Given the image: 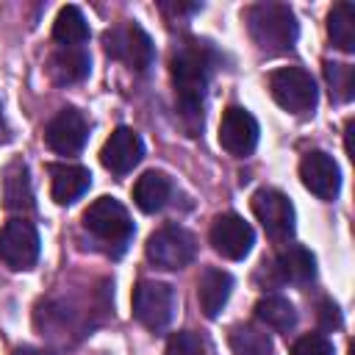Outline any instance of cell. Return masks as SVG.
<instances>
[{
  "instance_id": "6da1fadb",
  "label": "cell",
  "mask_w": 355,
  "mask_h": 355,
  "mask_svg": "<svg viewBox=\"0 0 355 355\" xmlns=\"http://www.w3.org/2000/svg\"><path fill=\"white\" fill-rule=\"evenodd\" d=\"M216 67V50L205 42H186L172 53V83H175V100L183 114V119L197 128L202 125V103Z\"/></svg>"
},
{
  "instance_id": "7a4b0ae2",
  "label": "cell",
  "mask_w": 355,
  "mask_h": 355,
  "mask_svg": "<svg viewBox=\"0 0 355 355\" xmlns=\"http://www.w3.org/2000/svg\"><path fill=\"white\" fill-rule=\"evenodd\" d=\"M247 31L255 47L266 55L288 53L300 36L294 11L286 3H255L247 8Z\"/></svg>"
},
{
  "instance_id": "3957f363",
  "label": "cell",
  "mask_w": 355,
  "mask_h": 355,
  "mask_svg": "<svg viewBox=\"0 0 355 355\" xmlns=\"http://www.w3.org/2000/svg\"><path fill=\"white\" fill-rule=\"evenodd\" d=\"M83 227L108 247V252L119 255L125 252L130 236H133V219L128 208L114 197H100L83 211Z\"/></svg>"
},
{
  "instance_id": "277c9868",
  "label": "cell",
  "mask_w": 355,
  "mask_h": 355,
  "mask_svg": "<svg viewBox=\"0 0 355 355\" xmlns=\"http://www.w3.org/2000/svg\"><path fill=\"white\" fill-rule=\"evenodd\" d=\"M269 92H272L275 103L280 108H286L288 114H311L319 100L316 83H313L311 72H305L302 67L275 69L269 75Z\"/></svg>"
},
{
  "instance_id": "5b68a950",
  "label": "cell",
  "mask_w": 355,
  "mask_h": 355,
  "mask_svg": "<svg viewBox=\"0 0 355 355\" xmlns=\"http://www.w3.org/2000/svg\"><path fill=\"white\" fill-rule=\"evenodd\" d=\"M105 42V50L111 58L128 64L130 69L136 72H147L155 61V47H153V39L147 36L144 28L128 22V25H116L111 31H105L103 36Z\"/></svg>"
},
{
  "instance_id": "8992f818",
  "label": "cell",
  "mask_w": 355,
  "mask_h": 355,
  "mask_svg": "<svg viewBox=\"0 0 355 355\" xmlns=\"http://www.w3.org/2000/svg\"><path fill=\"white\" fill-rule=\"evenodd\" d=\"M144 252L161 269H183L186 263H191V258L197 252V241L186 227L164 225L147 239Z\"/></svg>"
},
{
  "instance_id": "52a82bcc",
  "label": "cell",
  "mask_w": 355,
  "mask_h": 355,
  "mask_svg": "<svg viewBox=\"0 0 355 355\" xmlns=\"http://www.w3.org/2000/svg\"><path fill=\"white\" fill-rule=\"evenodd\" d=\"M175 313V291L166 283L139 280L133 288V316L147 330H164Z\"/></svg>"
},
{
  "instance_id": "ba28073f",
  "label": "cell",
  "mask_w": 355,
  "mask_h": 355,
  "mask_svg": "<svg viewBox=\"0 0 355 355\" xmlns=\"http://www.w3.org/2000/svg\"><path fill=\"white\" fill-rule=\"evenodd\" d=\"M0 261L14 269H31L39 261V233L28 219H11L0 230Z\"/></svg>"
},
{
  "instance_id": "9c48e42d",
  "label": "cell",
  "mask_w": 355,
  "mask_h": 355,
  "mask_svg": "<svg viewBox=\"0 0 355 355\" xmlns=\"http://www.w3.org/2000/svg\"><path fill=\"white\" fill-rule=\"evenodd\" d=\"M252 214L272 241H286L294 233V205L277 189H258L252 194Z\"/></svg>"
},
{
  "instance_id": "30bf717a",
  "label": "cell",
  "mask_w": 355,
  "mask_h": 355,
  "mask_svg": "<svg viewBox=\"0 0 355 355\" xmlns=\"http://www.w3.org/2000/svg\"><path fill=\"white\" fill-rule=\"evenodd\" d=\"M89 139V119L78 108H61L44 128V141L58 155H75Z\"/></svg>"
},
{
  "instance_id": "8fae6325",
  "label": "cell",
  "mask_w": 355,
  "mask_h": 355,
  "mask_svg": "<svg viewBox=\"0 0 355 355\" xmlns=\"http://www.w3.org/2000/svg\"><path fill=\"white\" fill-rule=\"evenodd\" d=\"M258 122L250 111L239 105L225 108L219 122V144L225 153H230L233 158H247L258 144Z\"/></svg>"
},
{
  "instance_id": "7c38bea8",
  "label": "cell",
  "mask_w": 355,
  "mask_h": 355,
  "mask_svg": "<svg viewBox=\"0 0 355 355\" xmlns=\"http://www.w3.org/2000/svg\"><path fill=\"white\" fill-rule=\"evenodd\" d=\"M255 241L252 227L239 214H219L211 225V247L230 261H241L250 255Z\"/></svg>"
},
{
  "instance_id": "4fadbf2b",
  "label": "cell",
  "mask_w": 355,
  "mask_h": 355,
  "mask_svg": "<svg viewBox=\"0 0 355 355\" xmlns=\"http://www.w3.org/2000/svg\"><path fill=\"white\" fill-rule=\"evenodd\" d=\"M300 180L319 200H333L338 194V189H341L338 164L333 161V155H327L322 150H311V153L302 155V161H300Z\"/></svg>"
},
{
  "instance_id": "5bb4252c",
  "label": "cell",
  "mask_w": 355,
  "mask_h": 355,
  "mask_svg": "<svg viewBox=\"0 0 355 355\" xmlns=\"http://www.w3.org/2000/svg\"><path fill=\"white\" fill-rule=\"evenodd\" d=\"M141 158H144V141L133 128H116L100 150L103 166L114 175H128Z\"/></svg>"
},
{
  "instance_id": "9a60e30c",
  "label": "cell",
  "mask_w": 355,
  "mask_h": 355,
  "mask_svg": "<svg viewBox=\"0 0 355 355\" xmlns=\"http://www.w3.org/2000/svg\"><path fill=\"white\" fill-rule=\"evenodd\" d=\"M230 291H233V277L225 269H214V266L202 269L197 280V300L208 319H216L222 313V308L230 300Z\"/></svg>"
},
{
  "instance_id": "2e32d148",
  "label": "cell",
  "mask_w": 355,
  "mask_h": 355,
  "mask_svg": "<svg viewBox=\"0 0 355 355\" xmlns=\"http://www.w3.org/2000/svg\"><path fill=\"white\" fill-rule=\"evenodd\" d=\"M89 186H92V175L86 166H78V164H53L50 166V191L58 205L75 202L78 197L86 194Z\"/></svg>"
},
{
  "instance_id": "e0dca14e",
  "label": "cell",
  "mask_w": 355,
  "mask_h": 355,
  "mask_svg": "<svg viewBox=\"0 0 355 355\" xmlns=\"http://www.w3.org/2000/svg\"><path fill=\"white\" fill-rule=\"evenodd\" d=\"M272 269H275V277L280 283H311L316 275V261L305 247L291 244L288 250H283L275 258Z\"/></svg>"
},
{
  "instance_id": "ac0fdd59",
  "label": "cell",
  "mask_w": 355,
  "mask_h": 355,
  "mask_svg": "<svg viewBox=\"0 0 355 355\" xmlns=\"http://www.w3.org/2000/svg\"><path fill=\"white\" fill-rule=\"evenodd\" d=\"M92 69V61H89V53L80 50V47H61L50 55L47 61V72L55 83L67 86V83H78L89 75Z\"/></svg>"
},
{
  "instance_id": "d6986e66",
  "label": "cell",
  "mask_w": 355,
  "mask_h": 355,
  "mask_svg": "<svg viewBox=\"0 0 355 355\" xmlns=\"http://www.w3.org/2000/svg\"><path fill=\"white\" fill-rule=\"evenodd\" d=\"M169 194H172V180H169L164 172H155V169L144 172V175L136 180V186H133V200H136V205H139L144 214L161 211V208L166 205Z\"/></svg>"
},
{
  "instance_id": "ffe728a7",
  "label": "cell",
  "mask_w": 355,
  "mask_h": 355,
  "mask_svg": "<svg viewBox=\"0 0 355 355\" xmlns=\"http://www.w3.org/2000/svg\"><path fill=\"white\" fill-rule=\"evenodd\" d=\"M3 197H6V208H11V211L33 208L31 178H28V166L22 161H11L6 166V172H3Z\"/></svg>"
},
{
  "instance_id": "44dd1931",
  "label": "cell",
  "mask_w": 355,
  "mask_h": 355,
  "mask_svg": "<svg viewBox=\"0 0 355 355\" xmlns=\"http://www.w3.org/2000/svg\"><path fill=\"white\" fill-rule=\"evenodd\" d=\"M255 319L275 333H288L297 324V311L286 297L269 294V297H261L255 302Z\"/></svg>"
},
{
  "instance_id": "7402d4cb",
  "label": "cell",
  "mask_w": 355,
  "mask_h": 355,
  "mask_svg": "<svg viewBox=\"0 0 355 355\" xmlns=\"http://www.w3.org/2000/svg\"><path fill=\"white\" fill-rule=\"evenodd\" d=\"M327 36L341 53H355V6L336 3L327 14Z\"/></svg>"
},
{
  "instance_id": "603a6c76",
  "label": "cell",
  "mask_w": 355,
  "mask_h": 355,
  "mask_svg": "<svg viewBox=\"0 0 355 355\" xmlns=\"http://www.w3.org/2000/svg\"><path fill=\"white\" fill-rule=\"evenodd\" d=\"M53 39L61 47H80L89 39V25L78 6H64L58 11V17L53 22Z\"/></svg>"
},
{
  "instance_id": "cb8c5ba5",
  "label": "cell",
  "mask_w": 355,
  "mask_h": 355,
  "mask_svg": "<svg viewBox=\"0 0 355 355\" xmlns=\"http://www.w3.org/2000/svg\"><path fill=\"white\" fill-rule=\"evenodd\" d=\"M230 352L233 355H269V336L252 324H236L230 330Z\"/></svg>"
},
{
  "instance_id": "d4e9b609",
  "label": "cell",
  "mask_w": 355,
  "mask_h": 355,
  "mask_svg": "<svg viewBox=\"0 0 355 355\" xmlns=\"http://www.w3.org/2000/svg\"><path fill=\"white\" fill-rule=\"evenodd\" d=\"M324 80L330 86V97L336 103H349L355 94V69L349 64H336L327 61L324 64Z\"/></svg>"
},
{
  "instance_id": "484cf974",
  "label": "cell",
  "mask_w": 355,
  "mask_h": 355,
  "mask_svg": "<svg viewBox=\"0 0 355 355\" xmlns=\"http://www.w3.org/2000/svg\"><path fill=\"white\" fill-rule=\"evenodd\" d=\"M166 355H205V347L197 333L191 330H178L166 341Z\"/></svg>"
},
{
  "instance_id": "4316f807",
  "label": "cell",
  "mask_w": 355,
  "mask_h": 355,
  "mask_svg": "<svg viewBox=\"0 0 355 355\" xmlns=\"http://www.w3.org/2000/svg\"><path fill=\"white\" fill-rule=\"evenodd\" d=\"M291 355H333V344L322 333H308L294 341Z\"/></svg>"
},
{
  "instance_id": "83f0119b",
  "label": "cell",
  "mask_w": 355,
  "mask_h": 355,
  "mask_svg": "<svg viewBox=\"0 0 355 355\" xmlns=\"http://www.w3.org/2000/svg\"><path fill=\"white\" fill-rule=\"evenodd\" d=\"M319 322H322L324 330H333V327L341 324V316H338L336 302H330V300H322V302H319Z\"/></svg>"
},
{
  "instance_id": "f1b7e54d",
  "label": "cell",
  "mask_w": 355,
  "mask_h": 355,
  "mask_svg": "<svg viewBox=\"0 0 355 355\" xmlns=\"http://www.w3.org/2000/svg\"><path fill=\"white\" fill-rule=\"evenodd\" d=\"M161 8H164L166 14L180 17V14H194V11H200V3H161Z\"/></svg>"
},
{
  "instance_id": "f546056e",
  "label": "cell",
  "mask_w": 355,
  "mask_h": 355,
  "mask_svg": "<svg viewBox=\"0 0 355 355\" xmlns=\"http://www.w3.org/2000/svg\"><path fill=\"white\" fill-rule=\"evenodd\" d=\"M11 355H55L50 349H42V347H17Z\"/></svg>"
},
{
  "instance_id": "4dcf8cb0",
  "label": "cell",
  "mask_w": 355,
  "mask_h": 355,
  "mask_svg": "<svg viewBox=\"0 0 355 355\" xmlns=\"http://www.w3.org/2000/svg\"><path fill=\"white\" fill-rule=\"evenodd\" d=\"M0 128H3V108H0Z\"/></svg>"
}]
</instances>
